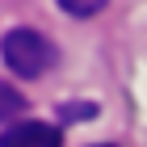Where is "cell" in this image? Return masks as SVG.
I'll list each match as a JSON object with an SVG mask.
<instances>
[{"mask_svg": "<svg viewBox=\"0 0 147 147\" xmlns=\"http://www.w3.org/2000/svg\"><path fill=\"white\" fill-rule=\"evenodd\" d=\"M0 59L13 76L21 80H38L55 67V42L38 30H9L0 38Z\"/></svg>", "mask_w": 147, "mask_h": 147, "instance_id": "cell-1", "label": "cell"}, {"mask_svg": "<svg viewBox=\"0 0 147 147\" xmlns=\"http://www.w3.org/2000/svg\"><path fill=\"white\" fill-rule=\"evenodd\" d=\"M0 147H63V130L51 122H9L0 130Z\"/></svg>", "mask_w": 147, "mask_h": 147, "instance_id": "cell-2", "label": "cell"}, {"mask_svg": "<svg viewBox=\"0 0 147 147\" xmlns=\"http://www.w3.org/2000/svg\"><path fill=\"white\" fill-rule=\"evenodd\" d=\"M25 109V97L13 84H0V126H9V122H17V113Z\"/></svg>", "mask_w": 147, "mask_h": 147, "instance_id": "cell-3", "label": "cell"}, {"mask_svg": "<svg viewBox=\"0 0 147 147\" xmlns=\"http://www.w3.org/2000/svg\"><path fill=\"white\" fill-rule=\"evenodd\" d=\"M109 0H59V9L67 13V17H92V13H101Z\"/></svg>", "mask_w": 147, "mask_h": 147, "instance_id": "cell-4", "label": "cell"}, {"mask_svg": "<svg viewBox=\"0 0 147 147\" xmlns=\"http://www.w3.org/2000/svg\"><path fill=\"white\" fill-rule=\"evenodd\" d=\"M97 147H109V143H97Z\"/></svg>", "mask_w": 147, "mask_h": 147, "instance_id": "cell-5", "label": "cell"}]
</instances>
